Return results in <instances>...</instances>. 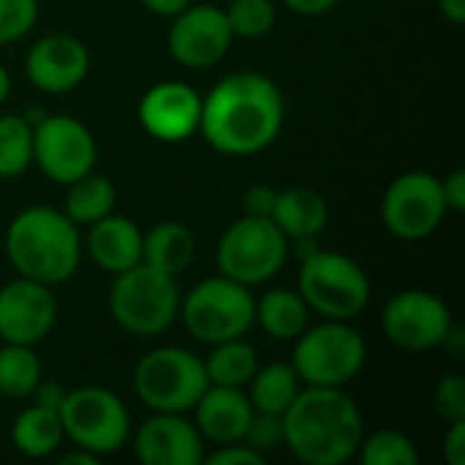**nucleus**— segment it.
<instances>
[{
  "label": "nucleus",
  "mask_w": 465,
  "mask_h": 465,
  "mask_svg": "<svg viewBox=\"0 0 465 465\" xmlns=\"http://www.w3.org/2000/svg\"><path fill=\"white\" fill-rule=\"evenodd\" d=\"M283 120L281 87L259 71H237L202 95L199 134L215 153L245 158L267 150L281 136Z\"/></svg>",
  "instance_id": "1"
},
{
  "label": "nucleus",
  "mask_w": 465,
  "mask_h": 465,
  "mask_svg": "<svg viewBox=\"0 0 465 465\" xmlns=\"http://www.w3.org/2000/svg\"><path fill=\"white\" fill-rule=\"evenodd\" d=\"M283 447L305 465H343L357 458L365 422L343 387H305L281 414Z\"/></svg>",
  "instance_id": "2"
},
{
  "label": "nucleus",
  "mask_w": 465,
  "mask_h": 465,
  "mask_svg": "<svg viewBox=\"0 0 465 465\" xmlns=\"http://www.w3.org/2000/svg\"><path fill=\"white\" fill-rule=\"evenodd\" d=\"M82 253L79 226L63 210L46 204L16 213L5 229V259L16 275L52 289L76 275Z\"/></svg>",
  "instance_id": "3"
},
{
  "label": "nucleus",
  "mask_w": 465,
  "mask_h": 465,
  "mask_svg": "<svg viewBox=\"0 0 465 465\" xmlns=\"http://www.w3.org/2000/svg\"><path fill=\"white\" fill-rule=\"evenodd\" d=\"M180 286L144 262L114 275L109 286V313L120 330L136 338H155L166 332L180 316Z\"/></svg>",
  "instance_id": "4"
},
{
  "label": "nucleus",
  "mask_w": 465,
  "mask_h": 465,
  "mask_svg": "<svg viewBox=\"0 0 465 465\" xmlns=\"http://www.w3.org/2000/svg\"><path fill=\"white\" fill-rule=\"evenodd\" d=\"M297 292L311 313L332 322H351L371 305V278L346 253L316 248L300 262Z\"/></svg>",
  "instance_id": "5"
},
{
  "label": "nucleus",
  "mask_w": 465,
  "mask_h": 465,
  "mask_svg": "<svg viewBox=\"0 0 465 465\" xmlns=\"http://www.w3.org/2000/svg\"><path fill=\"white\" fill-rule=\"evenodd\" d=\"M292 368L305 387H346L368 362V343L349 322L324 319L292 341Z\"/></svg>",
  "instance_id": "6"
},
{
  "label": "nucleus",
  "mask_w": 465,
  "mask_h": 465,
  "mask_svg": "<svg viewBox=\"0 0 465 465\" xmlns=\"http://www.w3.org/2000/svg\"><path fill=\"white\" fill-rule=\"evenodd\" d=\"M210 387L204 360L180 346H158L134 368V392L161 414H188Z\"/></svg>",
  "instance_id": "7"
},
{
  "label": "nucleus",
  "mask_w": 465,
  "mask_h": 465,
  "mask_svg": "<svg viewBox=\"0 0 465 465\" xmlns=\"http://www.w3.org/2000/svg\"><path fill=\"white\" fill-rule=\"evenodd\" d=\"M253 313L256 297L251 289L221 272L204 278L180 300V319L188 335L207 346L245 338L253 327Z\"/></svg>",
  "instance_id": "8"
},
{
  "label": "nucleus",
  "mask_w": 465,
  "mask_h": 465,
  "mask_svg": "<svg viewBox=\"0 0 465 465\" xmlns=\"http://www.w3.org/2000/svg\"><path fill=\"white\" fill-rule=\"evenodd\" d=\"M289 251V237L272 218L242 215L221 234L215 245V267L221 275L253 289L283 270Z\"/></svg>",
  "instance_id": "9"
},
{
  "label": "nucleus",
  "mask_w": 465,
  "mask_h": 465,
  "mask_svg": "<svg viewBox=\"0 0 465 465\" xmlns=\"http://www.w3.org/2000/svg\"><path fill=\"white\" fill-rule=\"evenodd\" d=\"M57 414L65 439L95 458L120 452L131 436V414L106 387H76L65 392Z\"/></svg>",
  "instance_id": "10"
},
{
  "label": "nucleus",
  "mask_w": 465,
  "mask_h": 465,
  "mask_svg": "<svg viewBox=\"0 0 465 465\" xmlns=\"http://www.w3.org/2000/svg\"><path fill=\"white\" fill-rule=\"evenodd\" d=\"M98 147L93 131L71 114H44L33 125V163L60 185L95 172Z\"/></svg>",
  "instance_id": "11"
},
{
  "label": "nucleus",
  "mask_w": 465,
  "mask_h": 465,
  "mask_svg": "<svg viewBox=\"0 0 465 465\" xmlns=\"http://www.w3.org/2000/svg\"><path fill=\"white\" fill-rule=\"evenodd\" d=\"M450 215L441 177L430 172H406L395 177L381 202V218L390 234L406 242L428 240L436 234Z\"/></svg>",
  "instance_id": "12"
},
{
  "label": "nucleus",
  "mask_w": 465,
  "mask_h": 465,
  "mask_svg": "<svg viewBox=\"0 0 465 465\" xmlns=\"http://www.w3.org/2000/svg\"><path fill=\"white\" fill-rule=\"evenodd\" d=\"M455 319L450 305L425 289H406L387 300L381 330L387 341L403 351H430L444 346Z\"/></svg>",
  "instance_id": "13"
},
{
  "label": "nucleus",
  "mask_w": 465,
  "mask_h": 465,
  "mask_svg": "<svg viewBox=\"0 0 465 465\" xmlns=\"http://www.w3.org/2000/svg\"><path fill=\"white\" fill-rule=\"evenodd\" d=\"M232 41L234 35L223 8L210 3H191L180 14H174L166 38L172 60L193 71L218 65L226 57Z\"/></svg>",
  "instance_id": "14"
},
{
  "label": "nucleus",
  "mask_w": 465,
  "mask_h": 465,
  "mask_svg": "<svg viewBox=\"0 0 465 465\" xmlns=\"http://www.w3.org/2000/svg\"><path fill=\"white\" fill-rule=\"evenodd\" d=\"M57 322V297L52 286L16 275L0 286V341L35 346Z\"/></svg>",
  "instance_id": "15"
},
{
  "label": "nucleus",
  "mask_w": 465,
  "mask_h": 465,
  "mask_svg": "<svg viewBox=\"0 0 465 465\" xmlns=\"http://www.w3.org/2000/svg\"><path fill=\"white\" fill-rule=\"evenodd\" d=\"M136 114L147 136L163 144H180L188 142L193 134H199L202 93L188 82L166 79L153 84L139 98Z\"/></svg>",
  "instance_id": "16"
},
{
  "label": "nucleus",
  "mask_w": 465,
  "mask_h": 465,
  "mask_svg": "<svg viewBox=\"0 0 465 465\" xmlns=\"http://www.w3.org/2000/svg\"><path fill=\"white\" fill-rule=\"evenodd\" d=\"M25 74L41 93H71L90 74V52L76 35L49 33L30 46L25 57Z\"/></svg>",
  "instance_id": "17"
},
{
  "label": "nucleus",
  "mask_w": 465,
  "mask_h": 465,
  "mask_svg": "<svg viewBox=\"0 0 465 465\" xmlns=\"http://www.w3.org/2000/svg\"><path fill=\"white\" fill-rule=\"evenodd\" d=\"M134 450L144 465H199L204 460V439L185 414L153 411L139 425Z\"/></svg>",
  "instance_id": "18"
},
{
  "label": "nucleus",
  "mask_w": 465,
  "mask_h": 465,
  "mask_svg": "<svg viewBox=\"0 0 465 465\" xmlns=\"http://www.w3.org/2000/svg\"><path fill=\"white\" fill-rule=\"evenodd\" d=\"M191 411H193V425L202 433V439L215 447L242 441L253 420V406L245 390L240 387L210 384Z\"/></svg>",
  "instance_id": "19"
},
{
  "label": "nucleus",
  "mask_w": 465,
  "mask_h": 465,
  "mask_svg": "<svg viewBox=\"0 0 465 465\" xmlns=\"http://www.w3.org/2000/svg\"><path fill=\"white\" fill-rule=\"evenodd\" d=\"M82 248L101 270H106L109 275H117L142 262L144 232L131 218L109 213L106 218L90 226Z\"/></svg>",
  "instance_id": "20"
},
{
  "label": "nucleus",
  "mask_w": 465,
  "mask_h": 465,
  "mask_svg": "<svg viewBox=\"0 0 465 465\" xmlns=\"http://www.w3.org/2000/svg\"><path fill=\"white\" fill-rule=\"evenodd\" d=\"M270 218L289 240L319 237L330 223V207L324 196L311 188H286L278 191Z\"/></svg>",
  "instance_id": "21"
},
{
  "label": "nucleus",
  "mask_w": 465,
  "mask_h": 465,
  "mask_svg": "<svg viewBox=\"0 0 465 465\" xmlns=\"http://www.w3.org/2000/svg\"><path fill=\"white\" fill-rule=\"evenodd\" d=\"M253 324H259L272 341L281 343H292L297 341L308 324H311V308L302 300L300 292L292 289H270L256 300V313H253Z\"/></svg>",
  "instance_id": "22"
},
{
  "label": "nucleus",
  "mask_w": 465,
  "mask_h": 465,
  "mask_svg": "<svg viewBox=\"0 0 465 465\" xmlns=\"http://www.w3.org/2000/svg\"><path fill=\"white\" fill-rule=\"evenodd\" d=\"M193 253H196L193 232L180 221H161L144 234L142 262L166 275L180 278L191 267Z\"/></svg>",
  "instance_id": "23"
},
{
  "label": "nucleus",
  "mask_w": 465,
  "mask_h": 465,
  "mask_svg": "<svg viewBox=\"0 0 465 465\" xmlns=\"http://www.w3.org/2000/svg\"><path fill=\"white\" fill-rule=\"evenodd\" d=\"M63 439H65V433H63L60 414L54 409L38 406V403H30L25 411H19L11 425V441H14L16 452L30 460H44V458L54 455L63 444Z\"/></svg>",
  "instance_id": "24"
},
{
  "label": "nucleus",
  "mask_w": 465,
  "mask_h": 465,
  "mask_svg": "<svg viewBox=\"0 0 465 465\" xmlns=\"http://www.w3.org/2000/svg\"><path fill=\"white\" fill-rule=\"evenodd\" d=\"M300 376L292 368V362H270V365H259L256 373L248 381V401L253 406V411L262 414H283L292 401L297 398L300 387Z\"/></svg>",
  "instance_id": "25"
},
{
  "label": "nucleus",
  "mask_w": 465,
  "mask_h": 465,
  "mask_svg": "<svg viewBox=\"0 0 465 465\" xmlns=\"http://www.w3.org/2000/svg\"><path fill=\"white\" fill-rule=\"evenodd\" d=\"M65 204L63 213L76 223V226H93L95 221L106 218L109 213H114L117 204V188L112 185L109 177L104 174H84L79 180H74L71 185H65Z\"/></svg>",
  "instance_id": "26"
},
{
  "label": "nucleus",
  "mask_w": 465,
  "mask_h": 465,
  "mask_svg": "<svg viewBox=\"0 0 465 465\" xmlns=\"http://www.w3.org/2000/svg\"><path fill=\"white\" fill-rule=\"evenodd\" d=\"M259 368L256 349L245 338H232L223 343H213L210 354L204 357V371L210 384L218 387H240L245 390L251 376Z\"/></svg>",
  "instance_id": "27"
},
{
  "label": "nucleus",
  "mask_w": 465,
  "mask_h": 465,
  "mask_svg": "<svg viewBox=\"0 0 465 465\" xmlns=\"http://www.w3.org/2000/svg\"><path fill=\"white\" fill-rule=\"evenodd\" d=\"M41 381V360L35 346L3 343L0 349V398L27 401Z\"/></svg>",
  "instance_id": "28"
},
{
  "label": "nucleus",
  "mask_w": 465,
  "mask_h": 465,
  "mask_svg": "<svg viewBox=\"0 0 465 465\" xmlns=\"http://www.w3.org/2000/svg\"><path fill=\"white\" fill-rule=\"evenodd\" d=\"M33 163V125L25 114L0 117V180L25 174Z\"/></svg>",
  "instance_id": "29"
},
{
  "label": "nucleus",
  "mask_w": 465,
  "mask_h": 465,
  "mask_svg": "<svg viewBox=\"0 0 465 465\" xmlns=\"http://www.w3.org/2000/svg\"><path fill=\"white\" fill-rule=\"evenodd\" d=\"M357 458L362 465H417L420 450L401 430H379L360 441Z\"/></svg>",
  "instance_id": "30"
},
{
  "label": "nucleus",
  "mask_w": 465,
  "mask_h": 465,
  "mask_svg": "<svg viewBox=\"0 0 465 465\" xmlns=\"http://www.w3.org/2000/svg\"><path fill=\"white\" fill-rule=\"evenodd\" d=\"M226 22L232 27L234 38H264L275 27V3L272 0H232L229 8H223Z\"/></svg>",
  "instance_id": "31"
},
{
  "label": "nucleus",
  "mask_w": 465,
  "mask_h": 465,
  "mask_svg": "<svg viewBox=\"0 0 465 465\" xmlns=\"http://www.w3.org/2000/svg\"><path fill=\"white\" fill-rule=\"evenodd\" d=\"M38 22V0H0V46L25 38Z\"/></svg>",
  "instance_id": "32"
},
{
  "label": "nucleus",
  "mask_w": 465,
  "mask_h": 465,
  "mask_svg": "<svg viewBox=\"0 0 465 465\" xmlns=\"http://www.w3.org/2000/svg\"><path fill=\"white\" fill-rule=\"evenodd\" d=\"M433 406L441 420L458 422L465 420V381L460 373L441 376L436 390H433Z\"/></svg>",
  "instance_id": "33"
},
{
  "label": "nucleus",
  "mask_w": 465,
  "mask_h": 465,
  "mask_svg": "<svg viewBox=\"0 0 465 465\" xmlns=\"http://www.w3.org/2000/svg\"><path fill=\"white\" fill-rule=\"evenodd\" d=\"M251 450L262 452L267 458V452L283 447V422L278 414H262V411H253V420L245 430V439H242Z\"/></svg>",
  "instance_id": "34"
},
{
  "label": "nucleus",
  "mask_w": 465,
  "mask_h": 465,
  "mask_svg": "<svg viewBox=\"0 0 465 465\" xmlns=\"http://www.w3.org/2000/svg\"><path fill=\"white\" fill-rule=\"evenodd\" d=\"M204 460L210 465H262L264 455L251 450L245 441H234V444L218 447L213 455H204Z\"/></svg>",
  "instance_id": "35"
},
{
  "label": "nucleus",
  "mask_w": 465,
  "mask_h": 465,
  "mask_svg": "<svg viewBox=\"0 0 465 465\" xmlns=\"http://www.w3.org/2000/svg\"><path fill=\"white\" fill-rule=\"evenodd\" d=\"M275 196L278 191L267 183H256L245 191V199H242V207H245V215H259V218H270L272 215V204H275Z\"/></svg>",
  "instance_id": "36"
},
{
  "label": "nucleus",
  "mask_w": 465,
  "mask_h": 465,
  "mask_svg": "<svg viewBox=\"0 0 465 465\" xmlns=\"http://www.w3.org/2000/svg\"><path fill=\"white\" fill-rule=\"evenodd\" d=\"M441 193H444V202H447V210H450V213H463L465 210L463 169H455V172H450V174L441 180Z\"/></svg>",
  "instance_id": "37"
},
{
  "label": "nucleus",
  "mask_w": 465,
  "mask_h": 465,
  "mask_svg": "<svg viewBox=\"0 0 465 465\" xmlns=\"http://www.w3.org/2000/svg\"><path fill=\"white\" fill-rule=\"evenodd\" d=\"M444 460L450 465H465V420L450 422L444 436Z\"/></svg>",
  "instance_id": "38"
},
{
  "label": "nucleus",
  "mask_w": 465,
  "mask_h": 465,
  "mask_svg": "<svg viewBox=\"0 0 465 465\" xmlns=\"http://www.w3.org/2000/svg\"><path fill=\"white\" fill-rule=\"evenodd\" d=\"M281 3L300 16H324L335 11L341 0H281Z\"/></svg>",
  "instance_id": "39"
},
{
  "label": "nucleus",
  "mask_w": 465,
  "mask_h": 465,
  "mask_svg": "<svg viewBox=\"0 0 465 465\" xmlns=\"http://www.w3.org/2000/svg\"><path fill=\"white\" fill-rule=\"evenodd\" d=\"M33 403H38V406H46V409H60V403H63V398H65V390L60 387V384H54V381H38L35 384V390H33Z\"/></svg>",
  "instance_id": "40"
},
{
  "label": "nucleus",
  "mask_w": 465,
  "mask_h": 465,
  "mask_svg": "<svg viewBox=\"0 0 465 465\" xmlns=\"http://www.w3.org/2000/svg\"><path fill=\"white\" fill-rule=\"evenodd\" d=\"M142 3H144V8H147L150 14L172 19L174 14H180V11H183L185 5H191L193 0H142Z\"/></svg>",
  "instance_id": "41"
},
{
  "label": "nucleus",
  "mask_w": 465,
  "mask_h": 465,
  "mask_svg": "<svg viewBox=\"0 0 465 465\" xmlns=\"http://www.w3.org/2000/svg\"><path fill=\"white\" fill-rule=\"evenodd\" d=\"M439 11L452 25H463L465 22V0H439Z\"/></svg>",
  "instance_id": "42"
},
{
  "label": "nucleus",
  "mask_w": 465,
  "mask_h": 465,
  "mask_svg": "<svg viewBox=\"0 0 465 465\" xmlns=\"http://www.w3.org/2000/svg\"><path fill=\"white\" fill-rule=\"evenodd\" d=\"M98 460H101V458H95L93 452H87V450H79V447H76L74 452H68V455H63V458H60V465H79V463L95 465Z\"/></svg>",
  "instance_id": "43"
},
{
  "label": "nucleus",
  "mask_w": 465,
  "mask_h": 465,
  "mask_svg": "<svg viewBox=\"0 0 465 465\" xmlns=\"http://www.w3.org/2000/svg\"><path fill=\"white\" fill-rule=\"evenodd\" d=\"M8 93H11V74H8V68L0 63V104L8 98Z\"/></svg>",
  "instance_id": "44"
}]
</instances>
